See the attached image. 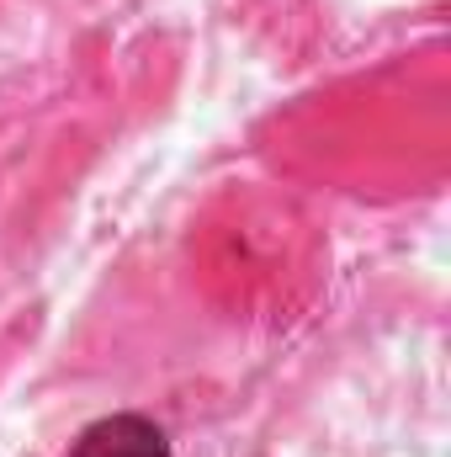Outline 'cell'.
Instances as JSON below:
<instances>
[{"instance_id": "cell-1", "label": "cell", "mask_w": 451, "mask_h": 457, "mask_svg": "<svg viewBox=\"0 0 451 457\" xmlns=\"http://www.w3.org/2000/svg\"><path fill=\"white\" fill-rule=\"evenodd\" d=\"M64 457H170V442L144 415H107V420H91Z\"/></svg>"}]
</instances>
